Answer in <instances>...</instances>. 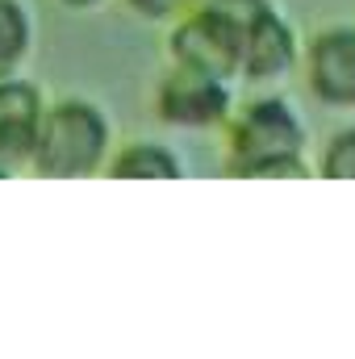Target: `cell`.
Segmentation results:
<instances>
[{
	"label": "cell",
	"instance_id": "3",
	"mask_svg": "<svg viewBox=\"0 0 355 359\" xmlns=\"http://www.w3.org/2000/svg\"><path fill=\"white\" fill-rule=\"evenodd\" d=\"M230 113H234V80L168 63V72L155 84V117L172 130L188 134L222 130Z\"/></svg>",
	"mask_w": 355,
	"mask_h": 359
},
{
	"label": "cell",
	"instance_id": "6",
	"mask_svg": "<svg viewBox=\"0 0 355 359\" xmlns=\"http://www.w3.org/2000/svg\"><path fill=\"white\" fill-rule=\"evenodd\" d=\"M42 113H46V96L38 84L21 80L17 72L0 76V176H13L21 168L29 172Z\"/></svg>",
	"mask_w": 355,
	"mask_h": 359
},
{
	"label": "cell",
	"instance_id": "8",
	"mask_svg": "<svg viewBox=\"0 0 355 359\" xmlns=\"http://www.w3.org/2000/svg\"><path fill=\"white\" fill-rule=\"evenodd\" d=\"M109 180H180L184 176V159L168 142H155V138H134V142H121L105 168Z\"/></svg>",
	"mask_w": 355,
	"mask_h": 359
},
{
	"label": "cell",
	"instance_id": "9",
	"mask_svg": "<svg viewBox=\"0 0 355 359\" xmlns=\"http://www.w3.org/2000/svg\"><path fill=\"white\" fill-rule=\"evenodd\" d=\"M34 50V17L25 0H0V76L21 72Z\"/></svg>",
	"mask_w": 355,
	"mask_h": 359
},
{
	"label": "cell",
	"instance_id": "1",
	"mask_svg": "<svg viewBox=\"0 0 355 359\" xmlns=\"http://www.w3.org/2000/svg\"><path fill=\"white\" fill-rule=\"evenodd\" d=\"M226 151L222 172L234 180H305L309 168V130L288 96H255L230 113L222 126Z\"/></svg>",
	"mask_w": 355,
	"mask_h": 359
},
{
	"label": "cell",
	"instance_id": "11",
	"mask_svg": "<svg viewBox=\"0 0 355 359\" xmlns=\"http://www.w3.org/2000/svg\"><path fill=\"white\" fill-rule=\"evenodd\" d=\"M138 21H147V25H172L180 21L184 13H192L201 0H121Z\"/></svg>",
	"mask_w": 355,
	"mask_h": 359
},
{
	"label": "cell",
	"instance_id": "12",
	"mask_svg": "<svg viewBox=\"0 0 355 359\" xmlns=\"http://www.w3.org/2000/svg\"><path fill=\"white\" fill-rule=\"evenodd\" d=\"M59 8H72V13H92V8H100V4H109V0H55Z\"/></svg>",
	"mask_w": 355,
	"mask_h": 359
},
{
	"label": "cell",
	"instance_id": "10",
	"mask_svg": "<svg viewBox=\"0 0 355 359\" xmlns=\"http://www.w3.org/2000/svg\"><path fill=\"white\" fill-rule=\"evenodd\" d=\"M314 172L322 180H343V184L355 180V121L343 126V130H335V134L322 142Z\"/></svg>",
	"mask_w": 355,
	"mask_h": 359
},
{
	"label": "cell",
	"instance_id": "5",
	"mask_svg": "<svg viewBox=\"0 0 355 359\" xmlns=\"http://www.w3.org/2000/svg\"><path fill=\"white\" fill-rule=\"evenodd\" d=\"M168 63L192 67V72H209L222 80H239V55L230 34L222 29V21L205 8V0L184 13L180 21L168 25Z\"/></svg>",
	"mask_w": 355,
	"mask_h": 359
},
{
	"label": "cell",
	"instance_id": "4",
	"mask_svg": "<svg viewBox=\"0 0 355 359\" xmlns=\"http://www.w3.org/2000/svg\"><path fill=\"white\" fill-rule=\"evenodd\" d=\"M301 76L318 104L355 113V25H326L301 46Z\"/></svg>",
	"mask_w": 355,
	"mask_h": 359
},
{
	"label": "cell",
	"instance_id": "7",
	"mask_svg": "<svg viewBox=\"0 0 355 359\" xmlns=\"http://www.w3.org/2000/svg\"><path fill=\"white\" fill-rule=\"evenodd\" d=\"M301 46L305 42H301L297 25L276 4L264 21L247 34V42H243L239 80H251V84H276V80H284L293 67H301Z\"/></svg>",
	"mask_w": 355,
	"mask_h": 359
},
{
	"label": "cell",
	"instance_id": "2",
	"mask_svg": "<svg viewBox=\"0 0 355 359\" xmlns=\"http://www.w3.org/2000/svg\"><path fill=\"white\" fill-rule=\"evenodd\" d=\"M113 121L88 96H63L46 100L42 130L34 142L29 172L38 180H88L105 176L113 159Z\"/></svg>",
	"mask_w": 355,
	"mask_h": 359
}]
</instances>
